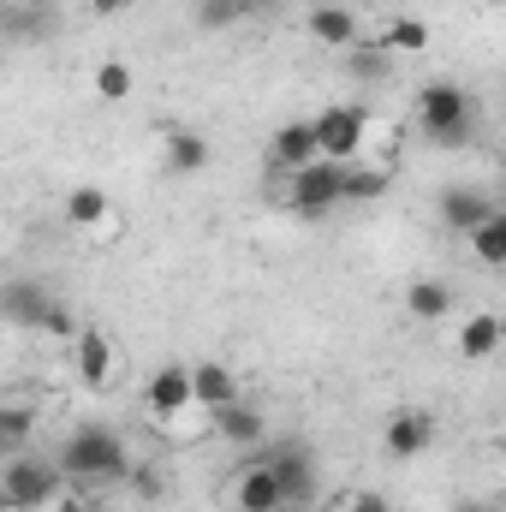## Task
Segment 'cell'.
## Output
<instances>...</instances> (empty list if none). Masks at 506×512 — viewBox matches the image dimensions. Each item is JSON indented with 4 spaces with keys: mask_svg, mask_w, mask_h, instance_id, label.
I'll return each instance as SVG.
<instances>
[{
    "mask_svg": "<svg viewBox=\"0 0 506 512\" xmlns=\"http://www.w3.org/2000/svg\"><path fill=\"white\" fill-rule=\"evenodd\" d=\"M72 376H78L84 393H108V387L120 382V346L102 328H84L72 340Z\"/></svg>",
    "mask_w": 506,
    "mask_h": 512,
    "instance_id": "7",
    "label": "cell"
},
{
    "mask_svg": "<svg viewBox=\"0 0 506 512\" xmlns=\"http://www.w3.org/2000/svg\"><path fill=\"white\" fill-rule=\"evenodd\" d=\"M131 0H90V12H96V18H114V12H126Z\"/></svg>",
    "mask_w": 506,
    "mask_h": 512,
    "instance_id": "29",
    "label": "cell"
},
{
    "mask_svg": "<svg viewBox=\"0 0 506 512\" xmlns=\"http://www.w3.org/2000/svg\"><path fill=\"white\" fill-rule=\"evenodd\" d=\"M215 435L233 441V447H262V441H268V417L256 411L251 399H239V405H227V411L215 417Z\"/></svg>",
    "mask_w": 506,
    "mask_h": 512,
    "instance_id": "18",
    "label": "cell"
},
{
    "mask_svg": "<svg viewBox=\"0 0 506 512\" xmlns=\"http://www.w3.org/2000/svg\"><path fill=\"white\" fill-rule=\"evenodd\" d=\"M405 310H411L417 322H441V316L453 310V286H447V280H411V286H405Z\"/></svg>",
    "mask_w": 506,
    "mask_h": 512,
    "instance_id": "20",
    "label": "cell"
},
{
    "mask_svg": "<svg viewBox=\"0 0 506 512\" xmlns=\"http://www.w3.org/2000/svg\"><path fill=\"white\" fill-rule=\"evenodd\" d=\"M227 507L233 512H286V489H280L268 453L251 459V465H239V477L227 483Z\"/></svg>",
    "mask_w": 506,
    "mask_h": 512,
    "instance_id": "9",
    "label": "cell"
},
{
    "mask_svg": "<svg viewBox=\"0 0 506 512\" xmlns=\"http://www.w3.org/2000/svg\"><path fill=\"white\" fill-rule=\"evenodd\" d=\"M66 471H60V459H42V453H6V465H0V507L6 512H42L54 507L60 495H66Z\"/></svg>",
    "mask_w": 506,
    "mask_h": 512,
    "instance_id": "2",
    "label": "cell"
},
{
    "mask_svg": "<svg viewBox=\"0 0 506 512\" xmlns=\"http://www.w3.org/2000/svg\"><path fill=\"white\" fill-rule=\"evenodd\" d=\"M48 512H102V507H96V501H90L84 489H66V495H60V501H54Z\"/></svg>",
    "mask_w": 506,
    "mask_h": 512,
    "instance_id": "28",
    "label": "cell"
},
{
    "mask_svg": "<svg viewBox=\"0 0 506 512\" xmlns=\"http://www.w3.org/2000/svg\"><path fill=\"white\" fill-rule=\"evenodd\" d=\"M60 471L72 477V489H102V483L131 477V453H126V441H120V429L84 423V429L66 435V447H60Z\"/></svg>",
    "mask_w": 506,
    "mask_h": 512,
    "instance_id": "1",
    "label": "cell"
},
{
    "mask_svg": "<svg viewBox=\"0 0 506 512\" xmlns=\"http://www.w3.org/2000/svg\"><path fill=\"white\" fill-rule=\"evenodd\" d=\"M90 84H96V102H126L131 96V66L126 60H102Z\"/></svg>",
    "mask_w": 506,
    "mask_h": 512,
    "instance_id": "24",
    "label": "cell"
},
{
    "mask_svg": "<svg viewBox=\"0 0 506 512\" xmlns=\"http://www.w3.org/2000/svg\"><path fill=\"white\" fill-rule=\"evenodd\" d=\"M393 185V167H376V161H352L346 167V209L352 203H381Z\"/></svg>",
    "mask_w": 506,
    "mask_h": 512,
    "instance_id": "21",
    "label": "cell"
},
{
    "mask_svg": "<svg viewBox=\"0 0 506 512\" xmlns=\"http://www.w3.org/2000/svg\"><path fill=\"white\" fill-rule=\"evenodd\" d=\"M286 209L292 215H304V221H316V215H334V209H346V167L340 161H310V167H298V173H286Z\"/></svg>",
    "mask_w": 506,
    "mask_h": 512,
    "instance_id": "4",
    "label": "cell"
},
{
    "mask_svg": "<svg viewBox=\"0 0 506 512\" xmlns=\"http://www.w3.org/2000/svg\"><path fill=\"white\" fill-rule=\"evenodd\" d=\"M417 126L429 131V143H441V149L471 143V131H477L471 90L465 84H423L417 90Z\"/></svg>",
    "mask_w": 506,
    "mask_h": 512,
    "instance_id": "3",
    "label": "cell"
},
{
    "mask_svg": "<svg viewBox=\"0 0 506 512\" xmlns=\"http://www.w3.org/2000/svg\"><path fill=\"white\" fill-rule=\"evenodd\" d=\"M316 143H322V161H364V126H370V108H322L316 120Z\"/></svg>",
    "mask_w": 506,
    "mask_h": 512,
    "instance_id": "5",
    "label": "cell"
},
{
    "mask_svg": "<svg viewBox=\"0 0 506 512\" xmlns=\"http://www.w3.org/2000/svg\"><path fill=\"white\" fill-rule=\"evenodd\" d=\"M209 167V137L203 131H167V173H203Z\"/></svg>",
    "mask_w": 506,
    "mask_h": 512,
    "instance_id": "22",
    "label": "cell"
},
{
    "mask_svg": "<svg viewBox=\"0 0 506 512\" xmlns=\"http://www.w3.org/2000/svg\"><path fill=\"white\" fill-rule=\"evenodd\" d=\"M268 465H274V477H280V489H286V507H292V512H316L322 489H316V459H310V447H304V441L274 447V453H268Z\"/></svg>",
    "mask_w": 506,
    "mask_h": 512,
    "instance_id": "8",
    "label": "cell"
},
{
    "mask_svg": "<svg viewBox=\"0 0 506 512\" xmlns=\"http://www.w3.org/2000/svg\"><path fill=\"white\" fill-rule=\"evenodd\" d=\"M334 512H393V501H387V495H370V489H346V495L334 501Z\"/></svg>",
    "mask_w": 506,
    "mask_h": 512,
    "instance_id": "26",
    "label": "cell"
},
{
    "mask_svg": "<svg viewBox=\"0 0 506 512\" xmlns=\"http://www.w3.org/2000/svg\"><path fill=\"white\" fill-rule=\"evenodd\" d=\"M429 441H435V417H429V411H393L387 429H381L387 459H417Z\"/></svg>",
    "mask_w": 506,
    "mask_h": 512,
    "instance_id": "13",
    "label": "cell"
},
{
    "mask_svg": "<svg viewBox=\"0 0 506 512\" xmlns=\"http://www.w3.org/2000/svg\"><path fill=\"white\" fill-rule=\"evenodd\" d=\"M24 435H30V411L24 405H6L0 411V447L6 453H24Z\"/></svg>",
    "mask_w": 506,
    "mask_h": 512,
    "instance_id": "25",
    "label": "cell"
},
{
    "mask_svg": "<svg viewBox=\"0 0 506 512\" xmlns=\"http://www.w3.org/2000/svg\"><path fill=\"white\" fill-rule=\"evenodd\" d=\"M197 405V387H191V364H161L149 382H143V411L149 423H173L179 411Z\"/></svg>",
    "mask_w": 506,
    "mask_h": 512,
    "instance_id": "10",
    "label": "cell"
},
{
    "mask_svg": "<svg viewBox=\"0 0 506 512\" xmlns=\"http://www.w3.org/2000/svg\"><path fill=\"white\" fill-rule=\"evenodd\" d=\"M453 512H495L489 501H465V507H453Z\"/></svg>",
    "mask_w": 506,
    "mask_h": 512,
    "instance_id": "30",
    "label": "cell"
},
{
    "mask_svg": "<svg viewBox=\"0 0 506 512\" xmlns=\"http://www.w3.org/2000/svg\"><path fill=\"white\" fill-rule=\"evenodd\" d=\"M429 18H411V12H399V18H387L381 24V48L393 54V60H417V54H429Z\"/></svg>",
    "mask_w": 506,
    "mask_h": 512,
    "instance_id": "17",
    "label": "cell"
},
{
    "mask_svg": "<svg viewBox=\"0 0 506 512\" xmlns=\"http://www.w3.org/2000/svg\"><path fill=\"white\" fill-rule=\"evenodd\" d=\"M66 227L78 233V239H96V245H108V239H120V209H114V197L102 191V185H78V191H66Z\"/></svg>",
    "mask_w": 506,
    "mask_h": 512,
    "instance_id": "6",
    "label": "cell"
},
{
    "mask_svg": "<svg viewBox=\"0 0 506 512\" xmlns=\"http://www.w3.org/2000/svg\"><path fill=\"white\" fill-rule=\"evenodd\" d=\"M268 161H274V173H298V167L322 161L316 126H310V120H298V126H280V131H274V143H268Z\"/></svg>",
    "mask_w": 506,
    "mask_h": 512,
    "instance_id": "14",
    "label": "cell"
},
{
    "mask_svg": "<svg viewBox=\"0 0 506 512\" xmlns=\"http://www.w3.org/2000/svg\"><path fill=\"white\" fill-rule=\"evenodd\" d=\"M495 209H501V203H495L489 191H477V185H447V191H441V221H447L453 233H465V239H471Z\"/></svg>",
    "mask_w": 506,
    "mask_h": 512,
    "instance_id": "12",
    "label": "cell"
},
{
    "mask_svg": "<svg viewBox=\"0 0 506 512\" xmlns=\"http://www.w3.org/2000/svg\"><path fill=\"white\" fill-rule=\"evenodd\" d=\"M506 340V322L501 316H489V310H477V316H465L459 322V334H453V352L465 358V364H483V358H495Z\"/></svg>",
    "mask_w": 506,
    "mask_h": 512,
    "instance_id": "15",
    "label": "cell"
},
{
    "mask_svg": "<svg viewBox=\"0 0 506 512\" xmlns=\"http://www.w3.org/2000/svg\"><path fill=\"white\" fill-rule=\"evenodd\" d=\"M191 387H197V405H203L209 417H221L227 405H239V376H233L227 364H215V358L191 364Z\"/></svg>",
    "mask_w": 506,
    "mask_h": 512,
    "instance_id": "16",
    "label": "cell"
},
{
    "mask_svg": "<svg viewBox=\"0 0 506 512\" xmlns=\"http://www.w3.org/2000/svg\"><path fill=\"white\" fill-rule=\"evenodd\" d=\"M471 256L483 268H506V209H495L477 233H471Z\"/></svg>",
    "mask_w": 506,
    "mask_h": 512,
    "instance_id": "23",
    "label": "cell"
},
{
    "mask_svg": "<svg viewBox=\"0 0 506 512\" xmlns=\"http://www.w3.org/2000/svg\"><path fill=\"white\" fill-rule=\"evenodd\" d=\"M131 489H137V501H161V471L155 465H131Z\"/></svg>",
    "mask_w": 506,
    "mask_h": 512,
    "instance_id": "27",
    "label": "cell"
},
{
    "mask_svg": "<svg viewBox=\"0 0 506 512\" xmlns=\"http://www.w3.org/2000/svg\"><path fill=\"white\" fill-rule=\"evenodd\" d=\"M262 6H268V0H197L191 24H197V30H233V24L256 18Z\"/></svg>",
    "mask_w": 506,
    "mask_h": 512,
    "instance_id": "19",
    "label": "cell"
},
{
    "mask_svg": "<svg viewBox=\"0 0 506 512\" xmlns=\"http://www.w3.org/2000/svg\"><path fill=\"white\" fill-rule=\"evenodd\" d=\"M304 30H310L322 48H358V36H364V18H358L352 6H334V0H322V6H310V12H304Z\"/></svg>",
    "mask_w": 506,
    "mask_h": 512,
    "instance_id": "11",
    "label": "cell"
}]
</instances>
